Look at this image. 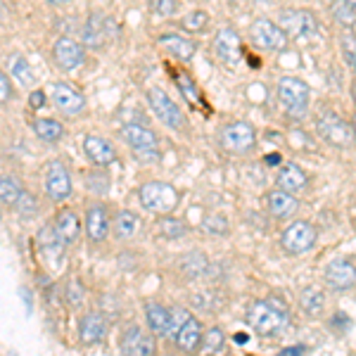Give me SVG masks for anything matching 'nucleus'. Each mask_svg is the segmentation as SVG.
I'll use <instances>...</instances> for the list:
<instances>
[{
  "mask_svg": "<svg viewBox=\"0 0 356 356\" xmlns=\"http://www.w3.org/2000/svg\"><path fill=\"white\" fill-rule=\"evenodd\" d=\"M290 323V312L280 297H266L257 300L247 309V325L261 337L280 335Z\"/></svg>",
  "mask_w": 356,
  "mask_h": 356,
  "instance_id": "f257e3e1",
  "label": "nucleus"
},
{
  "mask_svg": "<svg viewBox=\"0 0 356 356\" xmlns=\"http://www.w3.org/2000/svg\"><path fill=\"white\" fill-rule=\"evenodd\" d=\"M119 136H122V140L134 150V154L140 162L157 164L162 159V154H159V138L154 131L145 129L140 124H124L119 129Z\"/></svg>",
  "mask_w": 356,
  "mask_h": 356,
  "instance_id": "f03ea898",
  "label": "nucleus"
},
{
  "mask_svg": "<svg viewBox=\"0 0 356 356\" xmlns=\"http://www.w3.org/2000/svg\"><path fill=\"white\" fill-rule=\"evenodd\" d=\"M275 95H278V102L283 105V110L290 119H302L307 114L309 97H312L307 81H302L297 76H283L275 86Z\"/></svg>",
  "mask_w": 356,
  "mask_h": 356,
  "instance_id": "7ed1b4c3",
  "label": "nucleus"
},
{
  "mask_svg": "<svg viewBox=\"0 0 356 356\" xmlns=\"http://www.w3.org/2000/svg\"><path fill=\"white\" fill-rule=\"evenodd\" d=\"M138 200H140V204L145 207L147 211L162 216V214H171V211L176 209L181 195H178L176 188L166 181H147L138 188Z\"/></svg>",
  "mask_w": 356,
  "mask_h": 356,
  "instance_id": "20e7f679",
  "label": "nucleus"
},
{
  "mask_svg": "<svg viewBox=\"0 0 356 356\" xmlns=\"http://www.w3.org/2000/svg\"><path fill=\"white\" fill-rule=\"evenodd\" d=\"M250 38L259 50H273L283 53L288 48V31L280 24H275L268 17H259L250 24Z\"/></svg>",
  "mask_w": 356,
  "mask_h": 356,
  "instance_id": "39448f33",
  "label": "nucleus"
},
{
  "mask_svg": "<svg viewBox=\"0 0 356 356\" xmlns=\"http://www.w3.org/2000/svg\"><path fill=\"white\" fill-rule=\"evenodd\" d=\"M211 50H214V57L226 67H240V62L245 60V48H243V38L240 33L231 26H223L216 31L214 41H211Z\"/></svg>",
  "mask_w": 356,
  "mask_h": 356,
  "instance_id": "423d86ee",
  "label": "nucleus"
},
{
  "mask_svg": "<svg viewBox=\"0 0 356 356\" xmlns=\"http://www.w3.org/2000/svg\"><path fill=\"white\" fill-rule=\"evenodd\" d=\"M147 102H150L154 117H157L164 126H169L171 131H183L188 126L186 114H183L181 107H178L169 95H166V90L150 88V93H147Z\"/></svg>",
  "mask_w": 356,
  "mask_h": 356,
  "instance_id": "0eeeda50",
  "label": "nucleus"
},
{
  "mask_svg": "<svg viewBox=\"0 0 356 356\" xmlns=\"http://www.w3.org/2000/svg\"><path fill=\"white\" fill-rule=\"evenodd\" d=\"M219 143L223 150L231 154H247L250 150H254V145H257V131H254V126L247 122H233V124L223 126Z\"/></svg>",
  "mask_w": 356,
  "mask_h": 356,
  "instance_id": "6e6552de",
  "label": "nucleus"
},
{
  "mask_svg": "<svg viewBox=\"0 0 356 356\" xmlns=\"http://www.w3.org/2000/svg\"><path fill=\"white\" fill-rule=\"evenodd\" d=\"M48 97L53 100L55 110L65 117H81L86 112V95L76 86L67 83V81H57L50 86V93Z\"/></svg>",
  "mask_w": 356,
  "mask_h": 356,
  "instance_id": "1a4fd4ad",
  "label": "nucleus"
},
{
  "mask_svg": "<svg viewBox=\"0 0 356 356\" xmlns=\"http://www.w3.org/2000/svg\"><path fill=\"white\" fill-rule=\"evenodd\" d=\"M318 233H316L314 223L309 221H295L280 235V245L288 254H304V252L314 250Z\"/></svg>",
  "mask_w": 356,
  "mask_h": 356,
  "instance_id": "9d476101",
  "label": "nucleus"
},
{
  "mask_svg": "<svg viewBox=\"0 0 356 356\" xmlns=\"http://www.w3.org/2000/svg\"><path fill=\"white\" fill-rule=\"evenodd\" d=\"M43 188H45V195H48L53 202H65V200H69V195L74 191L72 176H69L67 166L62 164L60 159H53V162L45 166Z\"/></svg>",
  "mask_w": 356,
  "mask_h": 356,
  "instance_id": "9b49d317",
  "label": "nucleus"
},
{
  "mask_svg": "<svg viewBox=\"0 0 356 356\" xmlns=\"http://www.w3.org/2000/svg\"><path fill=\"white\" fill-rule=\"evenodd\" d=\"M316 129L323 140H328L335 147H347L352 143V126H349L340 114L335 112H323L316 119Z\"/></svg>",
  "mask_w": 356,
  "mask_h": 356,
  "instance_id": "f8f14e48",
  "label": "nucleus"
},
{
  "mask_svg": "<svg viewBox=\"0 0 356 356\" xmlns=\"http://www.w3.org/2000/svg\"><path fill=\"white\" fill-rule=\"evenodd\" d=\"M53 60L62 72H74L86 62V50L72 36H60L53 43Z\"/></svg>",
  "mask_w": 356,
  "mask_h": 356,
  "instance_id": "ddd939ff",
  "label": "nucleus"
},
{
  "mask_svg": "<svg viewBox=\"0 0 356 356\" xmlns=\"http://www.w3.org/2000/svg\"><path fill=\"white\" fill-rule=\"evenodd\" d=\"M280 26L290 33H295V36H318L321 31V24L318 19H316V15L312 10H285L283 15H280Z\"/></svg>",
  "mask_w": 356,
  "mask_h": 356,
  "instance_id": "4468645a",
  "label": "nucleus"
},
{
  "mask_svg": "<svg viewBox=\"0 0 356 356\" xmlns=\"http://www.w3.org/2000/svg\"><path fill=\"white\" fill-rule=\"evenodd\" d=\"M83 231L90 243H105L107 240V235H110V214H107V207L102 202L88 204L83 216Z\"/></svg>",
  "mask_w": 356,
  "mask_h": 356,
  "instance_id": "2eb2a0df",
  "label": "nucleus"
},
{
  "mask_svg": "<svg viewBox=\"0 0 356 356\" xmlns=\"http://www.w3.org/2000/svg\"><path fill=\"white\" fill-rule=\"evenodd\" d=\"M323 278L330 290L344 292L356 285V266L349 259H332L323 271Z\"/></svg>",
  "mask_w": 356,
  "mask_h": 356,
  "instance_id": "dca6fc26",
  "label": "nucleus"
},
{
  "mask_svg": "<svg viewBox=\"0 0 356 356\" xmlns=\"http://www.w3.org/2000/svg\"><path fill=\"white\" fill-rule=\"evenodd\" d=\"M112 29H114L112 19H107L102 13H93L83 26V43L93 50L105 48L112 41Z\"/></svg>",
  "mask_w": 356,
  "mask_h": 356,
  "instance_id": "f3484780",
  "label": "nucleus"
},
{
  "mask_svg": "<svg viewBox=\"0 0 356 356\" xmlns=\"http://www.w3.org/2000/svg\"><path fill=\"white\" fill-rule=\"evenodd\" d=\"M119 349L122 354H134V356H150L154 354V340L152 335H147L140 325H126L119 340Z\"/></svg>",
  "mask_w": 356,
  "mask_h": 356,
  "instance_id": "a211bd4d",
  "label": "nucleus"
},
{
  "mask_svg": "<svg viewBox=\"0 0 356 356\" xmlns=\"http://www.w3.org/2000/svg\"><path fill=\"white\" fill-rule=\"evenodd\" d=\"M83 152L90 159V164L97 169H107L110 164L117 162V150L110 140H105L102 136H86L83 138Z\"/></svg>",
  "mask_w": 356,
  "mask_h": 356,
  "instance_id": "6ab92c4d",
  "label": "nucleus"
},
{
  "mask_svg": "<svg viewBox=\"0 0 356 356\" xmlns=\"http://www.w3.org/2000/svg\"><path fill=\"white\" fill-rule=\"evenodd\" d=\"M107 337V318L97 312H88L79 321V340L86 347H95Z\"/></svg>",
  "mask_w": 356,
  "mask_h": 356,
  "instance_id": "aec40b11",
  "label": "nucleus"
},
{
  "mask_svg": "<svg viewBox=\"0 0 356 356\" xmlns=\"http://www.w3.org/2000/svg\"><path fill=\"white\" fill-rule=\"evenodd\" d=\"M145 321H147L150 332L157 337H164V335H169V332H174V309L164 307V304H157V302L145 304Z\"/></svg>",
  "mask_w": 356,
  "mask_h": 356,
  "instance_id": "412c9836",
  "label": "nucleus"
},
{
  "mask_svg": "<svg viewBox=\"0 0 356 356\" xmlns=\"http://www.w3.org/2000/svg\"><path fill=\"white\" fill-rule=\"evenodd\" d=\"M174 337H176V347L181 349V352L191 354V352H195V349L202 347V337H204L202 323H200L195 316H188V318L178 325Z\"/></svg>",
  "mask_w": 356,
  "mask_h": 356,
  "instance_id": "4be33fe9",
  "label": "nucleus"
},
{
  "mask_svg": "<svg viewBox=\"0 0 356 356\" xmlns=\"http://www.w3.org/2000/svg\"><path fill=\"white\" fill-rule=\"evenodd\" d=\"M81 219L76 216V211L74 209H60L55 214V221H53V226H55V231L57 235H60V240L65 243L67 247H72L74 243L79 240V235H81Z\"/></svg>",
  "mask_w": 356,
  "mask_h": 356,
  "instance_id": "5701e85b",
  "label": "nucleus"
},
{
  "mask_svg": "<svg viewBox=\"0 0 356 356\" xmlns=\"http://www.w3.org/2000/svg\"><path fill=\"white\" fill-rule=\"evenodd\" d=\"M157 43L159 48H164L166 53L174 55L181 62H191L195 53H197V43L186 36H178V33H164V36L157 38Z\"/></svg>",
  "mask_w": 356,
  "mask_h": 356,
  "instance_id": "b1692460",
  "label": "nucleus"
},
{
  "mask_svg": "<svg viewBox=\"0 0 356 356\" xmlns=\"http://www.w3.org/2000/svg\"><path fill=\"white\" fill-rule=\"evenodd\" d=\"M38 250H41V254L45 257V261H60L62 254H65L67 245L60 240V235H57L55 226L53 223H45V226L38 231Z\"/></svg>",
  "mask_w": 356,
  "mask_h": 356,
  "instance_id": "393cba45",
  "label": "nucleus"
},
{
  "mask_svg": "<svg viewBox=\"0 0 356 356\" xmlns=\"http://www.w3.org/2000/svg\"><path fill=\"white\" fill-rule=\"evenodd\" d=\"M297 200L295 195L283 191V188H275V191L266 193V209L271 211V216H275V219H288V216H292L297 211Z\"/></svg>",
  "mask_w": 356,
  "mask_h": 356,
  "instance_id": "a878e982",
  "label": "nucleus"
},
{
  "mask_svg": "<svg viewBox=\"0 0 356 356\" xmlns=\"http://www.w3.org/2000/svg\"><path fill=\"white\" fill-rule=\"evenodd\" d=\"M275 183H278V188H283V191H288V193L295 195V193H300V191H304V188H307L309 176H307V171H304L300 164L288 162V164L280 166Z\"/></svg>",
  "mask_w": 356,
  "mask_h": 356,
  "instance_id": "bb28decb",
  "label": "nucleus"
},
{
  "mask_svg": "<svg viewBox=\"0 0 356 356\" xmlns=\"http://www.w3.org/2000/svg\"><path fill=\"white\" fill-rule=\"evenodd\" d=\"M31 129L43 143H57V140H62V136H65V126H62V122H57V119H53V117L33 119Z\"/></svg>",
  "mask_w": 356,
  "mask_h": 356,
  "instance_id": "cd10ccee",
  "label": "nucleus"
},
{
  "mask_svg": "<svg viewBox=\"0 0 356 356\" xmlns=\"http://www.w3.org/2000/svg\"><path fill=\"white\" fill-rule=\"evenodd\" d=\"M8 67H10V74L15 76V81L19 86H24V88H31L33 83H36V74H33L31 65L24 60L22 55H10L8 57Z\"/></svg>",
  "mask_w": 356,
  "mask_h": 356,
  "instance_id": "c85d7f7f",
  "label": "nucleus"
},
{
  "mask_svg": "<svg viewBox=\"0 0 356 356\" xmlns=\"http://www.w3.org/2000/svg\"><path fill=\"white\" fill-rule=\"evenodd\" d=\"M300 307L309 316H318L325 309V295H323V290L316 288V285H307V288H302L300 290Z\"/></svg>",
  "mask_w": 356,
  "mask_h": 356,
  "instance_id": "c756f323",
  "label": "nucleus"
},
{
  "mask_svg": "<svg viewBox=\"0 0 356 356\" xmlns=\"http://www.w3.org/2000/svg\"><path fill=\"white\" fill-rule=\"evenodd\" d=\"M138 214L131 209H122L117 216H114V235L117 240H131L138 231Z\"/></svg>",
  "mask_w": 356,
  "mask_h": 356,
  "instance_id": "7c9ffc66",
  "label": "nucleus"
},
{
  "mask_svg": "<svg viewBox=\"0 0 356 356\" xmlns=\"http://www.w3.org/2000/svg\"><path fill=\"white\" fill-rule=\"evenodd\" d=\"M24 193V186L17 176H0V202L3 204H17V200Z\"/></svg>",
  "mask_w": 356,
  "mask_h": 356,
  "instance_id": "2f4dec72",
  "label": "nucleus"
},
{
  "mask_svg": "<svg viewBox=\"0 0 356 356\" xmlns=\"http://www.w3.org/2000/svg\"><path fill=\"white\" fill-rule=\"evenodd\" d=\"M157 233L162 235V238H166V240H178V238H183V235L188 233V226L181 219H176V216L162 214V216H159V221H157Z\"/></svg>",
  "mask_w": 356,
  "mask_h": 356,
  "instance_id": "473e14b6",
  "label": "nucleus"
},
{
  "mask_svg": "<svg viewBox=\"0 0 356 356\" xmlns=\"http://www.w3.org/2000/svg\"><path fill=\"white\" fill-rule=\"evenodd\" d=\"M174 81H176L178 88H181V93L186 95V100L195 102V105H202V95H200L197 83L193 81V76L186 72V69H178V72H174Z\"/></svg>",
  "mask_w": 356,
  "mask_h": 356,
  "instance_id": "72a5a7b5",
  "label": "nucleus"
},
{
  "mask_svg": "<svg viewBox=\"0 0 356 356\" xmlns=\"http://www.w3.org/2000/svg\"><path fill=\"white\" fill-rule=\"evenodd\" d=\"M181 271L188 275V278H200L207 271V257L200 254V252H191L188 257H183L181 261Z\"/></svg>",
  "mask_w": 356,
  "mask_h": 356,
  "instance_id": "f704fd0d",
  "label": "nucleus"
},
{
  "mask_svg": "<svg viewBox=\"0 0 356 356\" xmlns=\"http://www.w3.org/2000/svg\"><path fill=\"white\" fill-rule=\"evenodd\" d=\"M207 24H209V15L207 10H193L181 19V29L183 31H191V33H202Z\"/></svg>",
  "mask_w": 356,
  "mask_h": 356,
  "instance_id": "c9c22d12",
  "label": "nucleus"
},
{
  "mask_svg": "<svg viewBox=\"0 0 356 356\" xmlns=\"http://www.w3.org/2000/svg\"><path fill=\"white\" fill-rule=\"evenodd\" d=\"M65 300H67V307H72V309H79L83 304V300H86V288L81 285V280H79V278H72L67 283Z\"/></svg>",
  "mask_w": 356,
  "mask_h": 356,
  "instance_id": "e433bc0d",
  "label": "nucleus"
},
{
  "mask_svg": "<svg viewBox=\"0 0 356 356\" xmlns=\"http://www.w3.org/2000/svg\"><path fill=\"white\" fill-rule=\"evenodd\" d=\"M17 211H19L24 219H31L33 214L38 211V200H36V195H31V193H22V197L17 200Z\"/></svg>",
  "mask_w": 356,
  "mask_h": 356,
  "instance_id": "4c0bfd02",
  "label": "nucleus"
},
{
  "mask_svg": "<svg viewBox=\"0 0 356 356\" xmlns=\"http://www.w3.org/2000/svg\"><path fill=\"white\" fill-rule=\"evenodd\" d=\"M340 45H342V55H344V60H347V65L356 72V36L354 33H342Z\"/></svg>",
  "mask_w": 356,
  "mask_h": 356,
  "instance_id": "58836bf2",
  "label": "nucleus"
},
{
  "mask_svg": "<svg viewBox=\"0 0 356 356\" xmlns=\"http://www.w3.org/2000/svg\"><path fill=\"white\" fill-rule=\"evenodd\" d=\"M223 342H226V337H223V330L219 328V325L209 328V332L202 337L204 349H209V352H219V349H223Z\"/></svg>",
  "mask_w": 356,
  "mask_h": 356,
  "instance_id": "ea45409f",
  "label": "nucleus"
},
{
  "mask_svg": "<svg viewBox=\"0 0 356 356\" xmlns=\"http://www.w3.org/2000/svg\"><path fill=\"white\" fill-rule=\"evenodd\" d=\"M147 3H150L152 13L159 17H171L178 10V0H147Z\"/></svg>",
  "mask_w": 356,
  "mask_h": 356,
  "instance_id": "a19ab883",
  "label": "nucleus"
},
{
  "mask_svg": "<svg viewBox=\"0 0 356 356\" xmlns=\"http://www.w3.org/2000/svg\"><path fill=\"white\" fill-rule=\"evenodd\" d=\"M202 231L211 233V235H223L228 233V223H226V216H209L204 223H202Z\"/></svg>",
  "mask_w": 356,
  "mask_h": 356,
  "instance_id": "79ce46f5",
  "label": "nucleus"
},
{
  "mask_svg": "<svg viewBox=\"0 0 356 356\" xmlns=\"http://www.w3.org/2000/svg\"><path fill=\"white\" fill-rule=\"evenodd\" d=\"M15 97V88H13V81L8 79V74L0 69V105H8L10 100Z\"/></svg>",
  "mask_w": 356,
  "mask_h": 356,
  "instance_id": "37998d69",
  "label": "nucleus"
},
{
  "mask_svg": "<svg viewBox=\"0 0 356 356\" xmlns=\"http://www.w3.org/2000/svg\"><path fill=\"white\" fill-rule=\"evenodd\" d=\"M335 17L340 22H344V24H354V22H356V13H354L352 8H349L347 3L340 5V8H335Z\"/></svg>",
  "mask_w": 356,
  "mask_h": 356,
  "instance_id": "c03bdc74",
  "label": "nucleus"
},
{
  "mask_svg": "<svg viewBox=\"0 0 356 356\" xmlns=\"http://www.w3.org/2000/svg\"><path fill=\"white\" fill-rule=\"evenodd\" d=\"M45 100H48V95H45L43 90H33V93L29 95V105H31V110H41V107H45Z\"/></svg>",
  "mask_w": 356,
  "mask_h": 356,
  "instance_id": "a18cd8bd",
  "label": "nucleus"
},
{
  "mask_svg": "<svg viewBox=\"0 0 356 356\" xmlns=\"http://www.w3.org/2000/svg\"><path fill=\"white\" fill-rule=\"evenodd\" d=\"M302 352H307V347H304V344H292V347L280 349V354H285V356H295V354H302Z\"/></svg>",
  "mask_w": 356,
  "mask_h": 356,
  "instance_id": "49530a36",
  "label": "nucleus"
},
{
  "mask_svg": "<svg viewBox=\"0 0 356 356\" xmlns=\"http://www.w3.org/2000/svg\"><path fill=\"white\" fill-rule=\"evenodd\" d=\"M264 162H266V166H278L283 164V157H280V152H271L264 157Z\"/></svg>",
  "mask_w": 356,
  "mask_h": 356,
  "instance_id": "de8ad7c7",
  "label": "nucleus"
},
{
  "mask_svg": "<svg viewBox=\"0 0 356 356\" xmlns=\"http://www.w3.org/2000/svg\"><path fill=\"white\" fill-rule=\"evenodd\" d=\"M247 340H250V337H247L245 332H235V342H238V344H245Z\"/></svg>",
  "mask_w": 356,
  "mask_h": 356,
  "instance_id": "09e8293b",
  "label": "nucleus"
},
{
  "mask_svg": "<svg viewBox=\"0 0 356 356\" xmlns=\"http://www.w3.org/2000/svg\"><path fill=\"white\" fill-rule=\"evenodd\" d=\"M352 136H354V143H356V112H354V117H352Z\"/></svg>",
  "mask_w": 356,
  "mask_h": 356,
  "instance_id": "8fccbe9b",
  "label": "nucleus"
},
{
  "mask_svg": "<svg viewBox=\"0 0 356 356\" xmlns=\"http://www.w3.org/2000/svg\"><path fill=\"white\" fill-rule=\"evenodd\" d=\"M50 5H65V3H69V0H48Z\"/></svg>",
  "mask_w": 356,
  "mask_h": 356,
  "instance_id": "3c124183",
  "label": "nucleus"
},
{
  "mask_svg": "<svg viewBox=\"0 0 356 356\" xmlns=\"http://www.w3.org/2000/svg\"><path fill=\"white\" fill-rule=\"evenodd\" d=\"M344 3H347V5H349V8H352V10H354V13H356V0H344Z\"/></svg>",
  "mask_w": 356,
  "mask_h": 356,
  "instance_id": "603ef678",
  "label": "nucleus"
}]
</instances>
